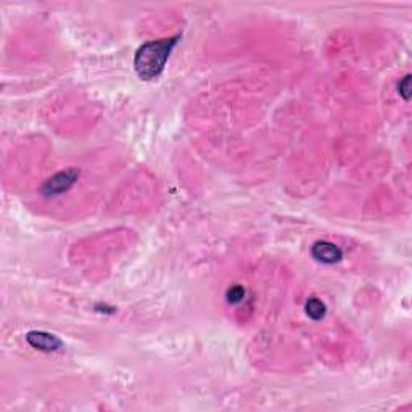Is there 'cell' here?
<instances>
[{
  "label": "cell",
  "instance_id": "1",
  "mask_svg": "<svg viewBox=\"0 0 412 412\" xmlns=\"http://www.w3.org/2000/svg\"><path fill=\"white\" fill-rule=\"evenodd\" d=\"M181 36L144 42L134 55V69L142 81H152L161 76L171 52L179 42Z\"/></svg>",
  "mask_w": 412,
  "mask_h": 412
},
{
  "label": "cell",
  "instance_id": "2",
  "mask_svg": "<svg viewBox=\"0 0 412 412\" xmlns=\"http://www.w3.org/2000/svg\"><path fill=\"white\" fill-rule=\"evenodd\" d=\"M79 177V171L74 170V168H69V170L60 171L57 174H54L49 177L44 184L41 187V194L47 196V198H52V196H58L68 192L71 187L76 184Z\"/></svg>",
  "mask_w": 412,
  "mask_h": 412
},
{
  "label": "cell",
  "instance_id": "3",
  "mask_svg": "<svg viewBox=\"0 0 412 412\" xmlns=\"http://www.w3.org/2000/svg\"><path fill=\"white\" fill-rule=\"evenodd\" d=\"M27 345L34 350L44 351V353H55L63 348V341L57 335L49 334L44 330H31L26 334Z\"/></svg>",
  "mask_w": 412,
  "mask_h": 412
},
{
  "label": "cell",
  "instance_id": "4",
  "mask_svg": "<svg viewBox=\"0 0 412 412\" xmlns=\"http://www.w3.org/2000/svg\"><path fill=\"white\" fill-rule=\"evenodd\" d=\"M311 255L316 261H319L322 264H335L341 261L343 251H341L340 247H336L335 243L319 240L311 247Z\"/></svg>",
  "mask_w": 412,
  "mask_h": 412
},
{
  "label": "cell",
  "instance_id": "5",
  "mask_svg": "<svg viewBox=\"0 0 412 412\" xmlns=\"http://www.w3.org/2000/svg\"><path fill=\"white\" fill-rule=\"evenodd\" d=\"M304 309H306V314L309 319H312V321L324 319L325 312H327L325 304L322 303L319 298H314V297L308 299L306 304H304Z\"/></svg>",
  "mask_w": 412,
  "mask_h": 412
},
{
  "label": "cell",
  "instance_id": "6",
  "mask_svg": "<svg viewBox=\"0 0 412 412\" xmlns=\"http://www.w3.org/2000/svg\"><path fill=\"white\" fill-rule=\"evenodd\" d=\"M226 298L231 304L242 303L243 298H245V288H243L242 285H232V287L227 290Z\"/></svg>",
  "mask_w": 412,
  "mask_h": 412
},
{
  "label": "cell",
  "instance_id": "7",
  "mask_svg": "<svg viewBox=\"0 0 412 412\" xmlns=\"http://www.w3.org/2000/svg\"><path fill=\"white\" fill-rule=\"evenodd\" d=\"M398 92H400V95L404 98L406 102H409V98H411V74H406V76L401 79L400 84H398Z\"/></svg>",
  "mask_w": 412,
  "mask_h": 412
}]
</instances>
